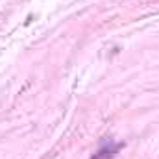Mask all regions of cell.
<instances>
[{
    "instance_id": "cell-1",
    "label": "cell",
    "mask_w": 159,
    "mask_h": 159,
    "mask_svg": "<svg viewBox=\"0 0 159 159\" xmlns=\"http://www.w3.org/2000/svg\"><path fill=\"white\" fill-rule=\"evenodd\" d=\"M120 146H122V144H109V146H104V148H100L91 159H111L120 150Z\"/></svg>"
}]
</instances>
